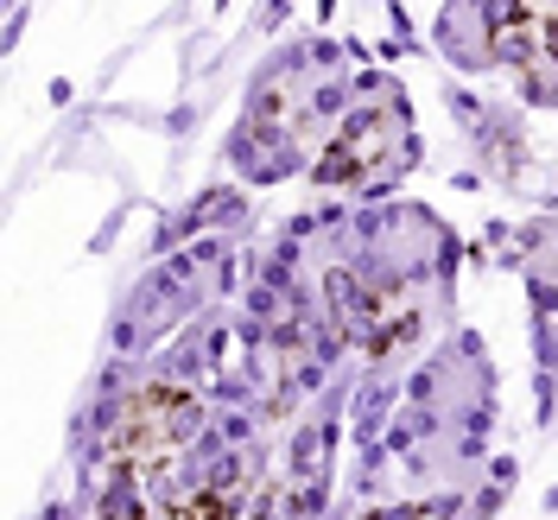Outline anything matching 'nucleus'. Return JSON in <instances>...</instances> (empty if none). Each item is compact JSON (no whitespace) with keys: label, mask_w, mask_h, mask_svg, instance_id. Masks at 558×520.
<instances>
[{"label":"nucleus","mask_w":558,"mask_h":520,"mask_svg":"<svg viewBox=\"0 0 558 520\" xmlns=\"http://www.w3.org/2000/svg\"><path fill=\"white\" fill-rule=\"evenodd\" d=\"M400 153H407V108L375 102V108H362V114L343 121V134L330 140V153L317 159V178H324V184H368V178H381Z\"/></svg>","instance_id":"7ed1b4c3"},{"label":"nucleus","mask_w":558,"mask_h":520,"mask_svg":"<svg viewBox=\"0 0 558 520\" xmlns=\"http://www.w3.org/2000/svg\"><path fill=\"white\" fill-rule=\"evenodd\" d=\"M495 58L521 70L533 102H558V7L501 0L495 7Z\"/></svg>","instance_id":"f03ea898"},{"label":"nucleus","mask_w":558,"mask_h":520,"mask_svg":"<svg viewBox=\"0 0 558 520\" xmlns=\"http://www.w3.org/2000/svg\"><path fill=\"white\" fill-rule=\"evenodd\" d=\"M197 432V400L178 387H140L102 432V463L121 476V488H134L140 501L159 495L166 508H178V457Z\"/></svg>","instance_id":"f257e3e1"}]
</instances>
